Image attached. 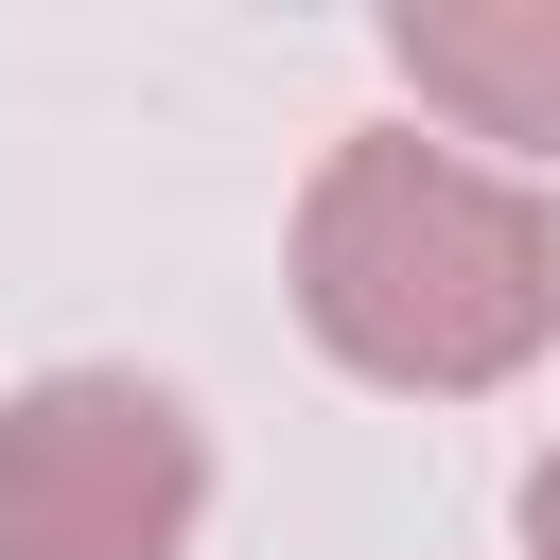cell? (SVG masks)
Here are the masks:
<instances>
[{
  "label": "cell",
  "mask_w": 560,
  "mask_h": 560,
  "mask_svg": "<svg viewBox=\"0 0 560 560\" xmlns=\"http://www.w3.org/2000/svg\"><path fill=\"white\" fill-rule=\"evenodd\" d=\"M298 332L350 385L472 402V385H508L560 332V210L508 158H472V140L368 122L298 192Z\"/></svg>",
  "instance_id": "1"
},
{
  "label": "cell",
  "mask_w": 560,
  "mask_h": 560,
  "mask_svg": "<svg viewBox=\"0 0 560 560\" xmlns=\"http://www.w3.org/2000/svg\"><path fill=\"white\" fill-rule=\"evenodd\" d=\"M210 438L140 368H52L0 402V560H192Z\"/></svg>",
  "instance_id": "2"
},
{
  "label": "cell",
  "mask_w": 560,
  "mask_h": 560,
  "mask_svg": "<svg viewBox=\"0 0 560 560\" xmlns=\"http://www.w3.org/2000/svg\"><path fill=\"white\" fill-rule=\"evenodd\" d=\"M385 70H402L455 140L560 158V0H402V18H385Z\"/></svg>",
  "instance_id": "3"
},
{
  "label": "cell",
  "mask_w": 560,
  "mask_h": 560,
  "mask_svg": "<svg viewBox=\"0 0 560 560\" xmlns=\"http://www.w3.org/2000/svg\"><path fill=\"white\" fill-rule=\"evenodd\" d=\"M525 560H560V455L525 472Z\"/></svg>",
  "instance_id": "4"
}]
</instances>
